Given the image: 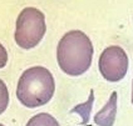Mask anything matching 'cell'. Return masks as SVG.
<instances>
[{
    "instance_id": "11",
    "label": "cell",
    "mask_w": 133,
    "mask_h": 126,
    "mask_svg": "<svg viewBox=\"0 0 133 126\" xmlns=\"http://www.w3.org/2000/svg\"><path fill=\"white\" fill-rule=\"evenodd\" d=\"M0 126H4V125H3V124H0Z\"/></svg>"
},
{
    "instance_id": "8",
    "label": "cell",
    "mask_w": 133,
    "mask_h": 126,
    "mask_svg": "<svg viewBox=\"0 0 133 126\" xmlns=\"http://www.w3.org/2000/svg\"><path fill=\"white\" fill-rule=\"evenodd\" d=\"M9 105V90H8L5 82L0 79V114L6 110Z\"/></svg>"
},
{
    "instance_id": "4",
    "label": "cell",
    "mask_w": 133,
    "mask_h": 126,
    "mask_svg": "<svg viewBox=\"0 0 133 126\" xmlns=\"http://www.w3.org/2000/svg\"><path fill=\"white\" fill-rule=\"evenodd\" d=\"M98 65L99 71L105 80L111 82L121 81L128 70V56L121 46L112 45L101 54Z\"/></svg>"
},
{
    "instance_id": "7",
    "label": "cell",
    "mask_w": 133,
    "mask_h": 126,
    "mask_svg": "<svg viewBox=\"0 0 133 126\" xmlns=\"http://www.w3.org/2000/svg\"><path fill=\"white\" fill-rule=\"evenodd\" d=\"M26 126H60L57 119H54L52 115L46 112H40L34 115L31 119L28 121Z\"/></svg>"
},
{
    "instance_id": "1",
    "label": "cell",
    "mask_w": 133,
    "mask_h": 126,
    "mask_svg": "<svg viewBox=\"0 0 133 126\" xmlns=\"http://www.w3.org/2000/svg\"><path fill=\"white\" fill-rule=\"evenodd\" d=\"M93 45L83 31H68L60 39L57 49L59 67L70 76L84 74L92 64Z\"/></svg>"
},
{
    "instance_id": "9",
    "label": "cell",
    "mask_w": 133,
    "mask_h": 126,
    "mask_svg": "<svg viewBox=\"0 0 133 126\" xmlns=\"http://www.w3.org/2000/svg\"><path fill=\"white\" fill-rule=\"evenodd\" d=\"M8 62V52H6V49L0 44V69L4 67L6 65Z\"/></svg>"
},
{
    "instance_id": "5",
    "label": "cell",
    "mask_w": 133,
    "mask_h": 126,
    "mask_svg": "<svg viewBox=\"0 0 133 126\" xmlns=\"http://www.w3.org/2000/svg\"><path fill=\"white\" fill-rule=\"evenodd\" d=\"M117 92H112L108 103L101 109L94 116V122L98 126H113L116 121V114H117Z\"/></svg>"
},
{
    "instance_id": "10",
    "label": "cell",
    "mask_w": 133,
    "mask_h": 126,
    "mask_svg": "<svg viewBox=\"0 0 133 126\" xmlns=\"http://www.w3.org/2000/svg\"><path fill=\"white\" fill-rule=\"evenodd\" d=\"M132 104H133V84H132Z\"/></svg>"
},
{
    "instance_id": "2",
    "label": "cell",
    "mask_w": 133,
    "mask_h": 126,
    "mask_svg": "<svg viewBox=\"0 0 133 126\" xmlns=\"http://www.w3.org/2000/svg\"><path fill=\"white\" fill-rule=\"evenodd\" d=\"M55 91V82L52 73L43 66H33L22 74L16 97L24 106L34 109L50 101Z\"/></svg>"
},
{
    "instance_id": "6",
    "label": "cell",
    "mask_w": 133,
    "mask_h": 126,
    "mask_svg": "<svg viewBox=\"0 0 133 126\" xmlns=\"http://www.w3.org/2000/svg\"><path fill=\"white\" fill-rule=\"evenodd\" d=\"M93 101H94V91H93V90H90L88 100H87L84 104L77 105L74 109L70 110V112H77V114H79V115H81L82 119H83V121H82V124H83V125H85V124L88 122L89 115H90V111H92V105H93Z\"/></svg>"
},
{
    "instance_id": "3",
    "label": "cell",
    "mask_w": 133,
    "mask_h": 126,
    "mask_svg": "<svg viewBox=\"0 0 133 126\" xmlns=\"http://www.w3.org/2000/svg\"><path fill=\"white\" fill-rule=\"evenodd\" d=\"M46 25L44 14L35 7H25L19 14L15 25V43L22 49H33L43 39Z\"/></svg>"
}]
</instances>
